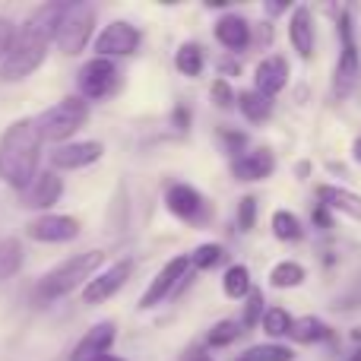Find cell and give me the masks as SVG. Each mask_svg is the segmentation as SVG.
<instances>
[{
  "instance_id": "1",
  "label": "cell",
  "mask_w": 361,
  "mask_h": 361,
  "mask_svg": "<svg viewBox=\"0 0 361 361\" xmlns=\"http://www.w3.org/2000/svg\"><path fill=\"white\" fill-rule=\"evenodd\" d=\"M63 4H42L38 10L29 13L23 25L16 29L6 57L0 61V80L4 82H23L32 76L48 57V48L57 38V25H61Z\"/></svg>"
},
{
  "instance_id": "2",
  "label": "cell",
  "mask_w": 361,
  "mask_h": 361,
  "mask_svg": "<svg viewBox=\"0 0 361 361\" xmlns=\"http://www.w3.org/2000/svg\"><path fill=\"white\" fill-rule=\"evenodd\" d=\"M42 133L35 118H19L0 137V178L4 184L25 190L38 178V159H42Z\"/></svg>"
},
{
  "instance_id": "3",
  "label": "cell",
  "mask_w": 361,
  "mask_h": 361,
  "mask_svg": "<svg viewBox=\"0 0 361 361\" xmlns=\"http://www.w3.org/2000/svg\"><path fill=\"white\" fill-rule=\"evenodd\" d=\"M102 263H105V254L102 250H82V254H73L70 260L57 263L48 276H42L38 282V295L42 298H63L70 295L73 288H80L82 282H92L95 276L102 273Z\"/></svg>"
},
{
  "instance_id": "4",
  "label": "cell",
  "mask_w": 361,
  "mask_h": 361,
  "mask_svg": "<svg viewBox=\"0 0 361 361\" xmlns=\"http://www.w3.org/2000/svg\"><path fill=\"white\" fill-rule=\"evenodd\" d=\"M89 121V105L82 99H61L57 105H51L48 111H42L35 118L38 133L42 140H51V143H63L70 140L80 127H86Z\"/></svg>"
},
{
  "instance_id": "5",
  "label": "cell",
  "mask_w": 361,
  "mask_h": 361,
  "mask_svg": "<svg viewBox=\"0 0 361 361\" xmlns=\"http://www.w3.org/2000/svg\"><path fill=\"white\" fill-rule=\"evenodd\" d=\"M95 29V10L89 4H63L61 25H57L54 44L63 54H80L86 48V42L92 38Z\"/></svg>"
},
{
  "instance_id": "6",
  "label": "cell",
  "mask_w": 361,
  "mask_h": 361,
  "mask_svg": "<svg viewBox=\"0 0 361 361\" xmlns=\"http://www.w3.org/2000/svg\"><path fill=\"white\" fill-rule=\"evenodd\" d=\"M339 61H336V89L339 95H345L352 86L358 82V70H361V54H358V42H355V19L352 10L339 13Z\"/></svg>"
},
{
  "instance_id": "7",
  "label": "cell",
  "mask_w": 361,
  "mask_h": 361,
  "mask_svg": "<svg viewBox=\"0 0 361 361\" xmlns=\"http://www.w3.org/2000/svg\"><path fill=\"white\" fill-rule=\"evenodd\" d=\"M80 95L82 99H92V102H102L108 95L118 92L121 86V73L114 67V61H105V57H92L89 63H82L80 70Z\"/></svg>"
},
{
  "instance_id": "8",
  "label": "cell",
  "mask_w": 361,
  "mask_h": 361,
  "mask_svg": "<svg viewBox=\"0 0 361 361\" xmlns=\"http://www.w3.org/2000/svg\"><path fill=\"white\" fill-rule=\"evenodd\" d=\"M140 42H143V35H140L137 25L127 23V19H114V23H108L105 29L99 32V38H95V57H105V61H111V57H127L140 48Z\"/></svg>"
},
{
  "instance_id": "9",
  "label": "cell",
  "mask_w": 361,
  "mask_h": 361,
  "mask_svg": "<svg viewBox=\"0 0 361 361\" xmlns=\"http://www.w3.org/2000/svg\"><path fill=\"white\" fill-rule=\"evenodd\" d=\"M25 235L42 244H67L80 235V219L61 216V212H44V216L32 219V222L25 225Z\"/></svg>"
},
{
  "instance_id": "10",
  "label": "cell",
  "mask_w": 361,
  "mask_h": 361,
  "mask_svg": "<svg viewBox=\"0 0 361 361\" xmlns=\"http://www.w3.org/2000/svg\"><path fill=\"white\" fill-rule=\"evenodd\" d=\"M187 269H190V257H175V260H169L162 269L156 273V279L149 282V288L143 292V298H140V307L143 311H149V307H156L159 301H165L171 292H175L178 282L187 279Z\"/></svg>"
},
{
  "instance_id": "11",
  "label": "cell",
  "mask_w": 361,
  "mask_h": 361,
  "mask_svg": "<svg viewBox=\"0 0 361 361\" xmlns=\"http://www.w3.org/2000/svg\"><path fill=\"white\" fill-rule=\"evenodd\" d=\"M130 273H133V263L130 260H121V263L105 267L86 288H82V301H86V305H102V301H108L111 295L121 292V286L130 279Z\"/></svg>"
},
{
  "instance_id": "12",
  "label": "cell",
  "mask_w": 361,
  "mask_h": 361,
  "mask_svg": "<svg viewBox=\"0 0 361 361\" xmlns=\"http://www.w3.org/2000/svg\"><path fill=\"white\" fill-rule=\"evenodd\" d=\"M105 146L95 143V140H82V143H67V146H57L51 152V169L57 171H80L86 165L99 162Z\"/></svg>"
},
{
  "instance_id": "13",
  "label": "cell",
  "mask_w": 361,
  "mask_h": 361,
  "mask_svg": "<svg viewBox=\"0 0 361 361\" xmlns=\"http://www.w3.org/2000/svg\"><path fill=\"white\" fill-rule=\"evenodd\" d=\"M61 193H63V180L57 178L54 171H38V178L32 180V184L23 190V197H19V206L48 212L51 206L61 200Z\"/></svg>"
},
{
  "instance_id": "14",
  "label": "cell",
  "mask_w": 361,
  "mask_h": 361,
  "mask_svg": "<svg viewBox=\"0 0 361 361\" xmlns=\"http://www.w3.org/2000/svg\"><path fill=\"white\" fill-rule=\"evenodd\" d=\"M286 86H288V61L279 54L263 57L254 70V89L263 92L267 99H273V95H279Z\"/></svg>"
},
{
  "instance_id": "15",
  "label": "cell",
  "mask_w": 361,
  "mask_h": 361,
  "mask_svg": "<svg viewBox=\"0 0 361 361\" xmlns=\"http://www.w3.org/2000/svg\"><path fill=\"white\" fill-rule=\"evenodd\" d=\"M317 200H320V206H326L330 212H339V216H349L352 222H361V193L349 190V187L320 184Z\"/></svg>"
},
{
  "instance_id": "16",
  "label": "cell",
  "mask_w": 361,
  "mask_h": 361,
  "mask_svg": "<svg viewBox=\"0 0 361 361\" xmlns=\"http://www.w3.org/2000/svg\"><path fill=\"white\" fill-rule=\"evenodd\" d=\"M114 336H118V333H114L111 320H105V324H95L92 330H89L86 336L76 343V349H73V355H70V361H99L102 355H108Z\"/></svg>"
},
{
  "instance_id": "17",
  "label": "cell",
  "mask_w": 361,
  "mask_h": 361,
  "mask_svg": "<svg viewBox=\"0 0 361 361\" xmlns=\"http://www.w3.org/2000/svg\"><path fill=\"white\" fill-rule=\"evenodd\" d=\"M288 42L298 51L301 61H311L314 57V16L311 6H295L292 16H288Z\"/></svg>"
},
{
  "instance_id": "18",
  "label": "cell",
  "mask_w": 361,
  "mask_h": 361,
  "mask_svg": "<svg viewBox=\"0 0 361 361\" xmlns=\"http://www.w3.org/2000/svg\"><path fill=\"white\" fill-rule=\"evenodd\" d=\"M165 203H169V209L175 212L178 219H184V222H200V219L206 216V200L200 197V190L190 184H175L169 190V197H165Z\"/></svg>"
},
{
  "instance_id": "19",
  "label": "cell",
  "mask_w": 361,
  "mask_h": 361,
  "mask_svg": "<svg viewBox=\"0 0 361 361\" xmlns=\"http://www.w3.org/2000/svg\"><path fill=\"white\" fill-rule=\"evenodd\" d=\"M276 171V159L269 149H250L231 162V175L238 180H263Z\"/></svg>"
},
{
  "instance_id": "20",
  "label": "cell",
  "mask_w": 361,
  "mask_h": 361,
  "mask_svg": "<svg viewBox=\"0 0 361 361\" xmlns=\"http://www.w3.org/2000/svg\"><path fill=\"white\" fill-rule=\"evenodd\" d=\"M216 38L219 44H225L228 51H244L250 44V25L244 16H238V13H228V16H222L216 23Z\"/></svg>"
},
{
  "instance_id": "21",
  "label": "cell",
  "mask_w": 361,
  "mask_h": 361,
  "mask_svg": "<svg viewBox=\"0 0 361 361\" xmlns=\"http://www.w3.org/2000/svg\"><path fill=\"white\" fill-rule=\"evenodd\" d=\"M238 108H241V114L250 124H263L273 114V99H267L257 89H244V92H238Z\"/></svg>"
},
{
  "instance_id": "22",
  "label": "cell",
  "mask_w": 361,
  "mask_h": 361,
  "mask_svg": "<svg viewBox=\"0 0 361 361\" xmlns=\"http://www.w3.org/2000/svg\"><path fill=\"white\" fill-rule=\"evenodd\" d=\"M330 336V326L324 324L320 317H298L292 324V333H288V339H295V343H301V345H311V343H320V339H326Z\"/></svg>"
},
{
  "instance_id": "23",
  "label": "cell",
  "mask_w": 361,
  "mask_h": 361,
  "mask_svg": "<svg viewBox=\"0 0 361 361\" xmlns=\"http://www.w3.org/2000/svg\"><path fill=\"white\" fill-rule=\"evenodd\" d=\"M305 279H307V273L298 260H282L269 269V286L273 288H298Z\"/></svg>"
},
{
  "instance_id": "24",
  "label": "cell",
  "mask_w": 361,
  "mask_h": 361,
  "mask_svg": "<svg viewBox=\"0 0 361 361\" xmlns=\"http://www.w3.org/2000/svg\"><path fill=\"white\" fill-rule=\"evenodd\" d=\"M222 292L228 295V298H247L250 292H254V286H250V269L244 267V263H235V267L225 269L222 276Z\"/></svg>"
},
{
  "instance_id": "25",
  "label": "cell",
  "mask_w": 361,
  "mask_h": 361,
  "mask_svg": "<svg viewBox=\"0 0 361 361\" xmlns=\"http://www.w3.org/2000/svg\"><path fill=\"white\" fill-rule=\"evenodd\" d=\"M23 269V241L19 238H0V282L13 279Z\"/></svg>"
},
{
  "instance_id": "26",
  "label": "cell",
  "mask_w": 361,
  "mask_h": 361,
  "mask_svg": "<svg viewBox=\"0 0 361 361\" xmlns=\"http://www.w3.org/2000/svg\"><path fill=\"white\" fill-rule=\"evenodd\" d=\"M292 324H295V317L286 311V307H267V314H263V320H260L263 333H267L269 339L288 336V333H292Z\"/></svg>"
},
{
  "instance_id": "27",
  "label": "cell",
  "mask_w": 361,
  "mask_h": 361,
  "mask_svg": "<svg viewBox=\"0 0 361 361\" xmlns=\"http://www.w3.org/2000/svg\"><path fill=\"white\" fill-rule=\"evenodd\" d=\"M273 235L279 238V241H298L301 235H305V228H301V219L295 216V212L288 209H276L273 212Z\"/></svg>"
},
{
  "instance_id": "28",
  "label": "cell",
  "mask_w": 361,
  "mask_h": 361,
  "mask_svg": "<svg viewBox=\"0 0 361 361\" xmlns=\"http://www.w3.org/2000/svg\"><path fill=\"white\" fill-rule=\"evenodd\" d=\"M203 63H206V57H203V48H200V44H193V42L180 44V51L175 57V67L180 70V73L184 76H200L203 73Z\"/></svg>"
},
{
  "instance_id": "29",
  "label": "cell",
  "mask_w": 361,
  "mask_h": 361,
  "mask_svg": "<svg viewBox=\"0 0 361 361\" xmlns=\"http://www.w3.org/2000/svg\"><path fill=\"white\" fill-rule=\"evenodd\" d=\"M247 361H295V352L288 345L279 343H267V345H254V349L244 352Z\"/></svg>"
},
{
  "instance_id": "30",
  "label": "cell",
  "mask_w": 361,
  "mask_h": 361,
  "mask_svg": "<svg viewBox=\"0 0 361 361\" xmlns=\"http://www.w3.org/2000/svg\"><path fill=\"white\" fill-rule=\"evenodd\" d=\"M222 257H225L222 244H200V247L190 254V267L193 269H212L222 263Z\"/></svg>"
},
{
  "instance_id": "31",
  "label": "cell",
  "mask_w": 361,
  "mask_h": 361,
  "mask_svg": "<svg viewBox=\"0 0 361 361\" xmlns=\"http://www.w3.org/2000/svg\"><path fill=\"white\" fill-rule=\"evenodd\" d=\"M238 336H241V324H235V320H219V324L209 330L206 343H209L212 349H222V345H231V343H235Z\"/></svg>"
},
{
  "instance_id": "32",
  "label": "cell",
  "mask_w": 361,
  "mask_h": 361,
  "mask_svg": "<svg viewBox=\"0 0 361 361\" xmlns=\"http://www.w3.org/2000/svg\"><path fill=\"white\" fill-rule=\"evenodd\" d=\"M263 305H267V301H263V292L260 288H254V292L247 295V305H244V320H241V326H257L263 320Z\"/></svg>"
},
{
  "instance_id": "33",
  "label": "cell",
  "mask_w": 361,
  "mask_h": 361,
  "mask_svg": "<svg viewBox=\"0 0 361 361\" xmlns=\"http://www.w3.org/2000/svg\"><path fill=\"white\" fill-rule=\"evenodd\" d=\"M257 222V200L254 197H241L238 200V228L250 231Z\"/></svg>"
},
{
  "instance_id": "34",
  "label": "cell",
  "mask_w": 361,
  "mask_h": 361,
  "mask_svg": "<svg viewBox=\"0 0 361 361\" xmlns=\"http://www.w3.org/2000/svg\"><path fill=\"white\" fill-rule=\"evenodd\" d=\"M209 95H212V102H216L219 108H231V105H238V95H235V89H231L225 80H216V82H212Z\"/></svg>"
},
{
  "instance_id": "35",
  "label": "cell",
  "mask_w": 361,
  "mask_h": 361,
  "mask_svg": "<svg viewBox=\"0 0 361 361\" xmlns=\"http://www.w3.org/2000/svg\"><path fill=\"white\" fill-rule=\"evenodd\" d=\"M13 38H16V25H13V19L0 16V61L6 57V51H10Z\"/></svg>"
},
{
  "instance_id": "36",
  "label": "cell",
  "mask_w": 361,
  "mask_h": 361,
  "mask_svg": "<svg viewBox=\"0 0 361 361\" xmlns=\"http://www.w3.org/2000/svg\"><path fill=\"white\" fill-rule=\"evenodd\" d=\"M311 219L314 222L320 225V228H333V216H330V209H326V206H314V212H311Z\"/></svg>"
},
{
  "instance_id": "37",
  "label": "cell",
  "mask_w": 361,
  "mask_h": 361,
  "mask_svg": "<svg viewBox=\"0 0 361 361\" xmlns=\"http://www.w3.org/2000/svg\"><path fill=\"white\" fill-rule=\"evenodd\" d=\"M352 159H355V162L361 165V137L355 140V143H352Z\"/></svg>"
},
{
  "instance_id": "38",
  "label": "cell",
  "mask_w": 361,
  "mask_h": 361,
  "mask_svg": "<svg viewBox=\"0 0 361 361\" xmlns=\"http://www.w3.org/2000/svg\"><path fill=\"white\" fill-rule=\"evenodd\" d=\"M282 10H288V4H267V13H273V16L282 13Z\"/></svg>"
},
{
  "instance_id": "39",
  "label": "cell",
  "mask_w": 361,
  "mask_h": 361,
  "mask_svg": "<svg viewBox=\"0 0 361 361\" xmlns=\"http://www.w3.org/2000/svg\"><path fill=\"white\" fill-rule=\"evenodd\" d=\"M99 361H124V358H118V355H102Z\"/></svg>"
},
{
  "instance_id": "40",
  "label": "cell",
  "mask_w": 361,
  "mask_h": 361,
  "mask_svg": "<svg viewBox=\"0 0 361 361\" xmlns=\"http://www.w3.org/2000/svg\"><path fill=\"white\" fill-rule=\"evenodd\" d=\"M190 361H212V358H209V355H193Z\"/></svg>"
},
{
  "instance_id": "41",
  "label": "cell",
  "mask_w": 361,
  "mask_h": 361,
  "mask_svg": "<svg viewBox=\"0 0 361 361\" xmlns=\"http://www.w3.org/2000/svg\"><path fill=\"white\" fill-rule=\"evenodd\" d=\"M349 361H361V349H358V352H355V355H352Z\"/></svg>"
},
{
  "instance_id": "42",
  "label": "cell",
  "mask_w": 361,
  "mask_h": 361,
  "mask_svg": "<svg viewBox=\"0 0 361 361\" xmlns=\"http://www.w3.org/2000/svg\"><path fill=\"white\" fill-rule=\"evenodd\" d=\"M238 361H247V358H244V355H241V358H238Z\"/></svg>"
}]
</instances>
